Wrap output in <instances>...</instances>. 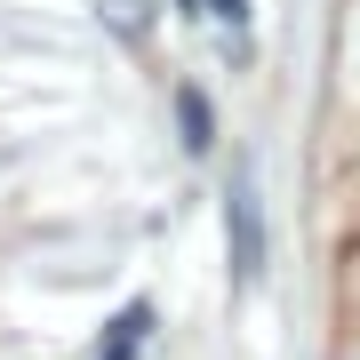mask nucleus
<instances>
[{
	"instance_id": "obj_1",
	"label": "nucleus",
	"mask_w": 360,
	"mask_h": 360,
	"mask_svg": "<svg viewBox=\"0 0 360 360\" xmlns=\"http://www.w3.org/2000/svg\"><path fill=\"white\" fill-rule=\"evenodd\" d=\"M224 224H232V281H257L264 272V217H257V176H248V160L232 168V184H224Z\"/></svg>"
},
{
	"instance_id": "obj_2",
	"label": "nucleus",
	"mask_w": 360,
	"mask_h": 360,
	"mask_svg": "<svg viewBox=\"0 0 360 360\" xmlns=\"http://www.w3.org/2000/svg\"><path fill=\"white\" fill-rule=\"evenodd\" d=\"M144 336H153V304L136 296V304H120V312H112V328H104L96 360H136V352H144Z\"/></svg>"
},
{
	"instance_id": "obj_3",
	"label": "nucleus",
	"mask_w": 360,
	"mask_h": 360,
	"mask_svg": "<svg viewBox=\"0 0 360 360\" xmlns=\"http://www.w3.org/2000/svg\"><path fill=\"white\" fill-rule=\"evenodd\" d=\"M176 129H184V153H208V144H217V112H208V96L193 80L176 89Z\"/></svg>"
},
{
	"instance_id": "obj_4",
	"label": "nucleus",
	"mask_w": 360,
	"mask_h": 360,
	"mask_svg": "<svg viewBox=\"0 0 360 360\" xmlns=\"http://www.w3.org/2000/svg\"><path fill=\"white\" fill-rule=\"evenodd\" d=\"M104 25H112L120 40H144L153 32V0H104Z\"/></svg>"
},
{
	"instance_id": "obj_5",
	"label": "nucleus",
	"mask_w": 360,
	"mask_h": 360,
	"mask_svg": "<svg viewBox=\"0 0 360 360\" xmlns=\"http://www.w3.org/2000/svg\"><path fill=\"white\" fill-rule=\"evenodd\" d=\"M184 8H193V16H217V25H232V32H240L248 0H184Z\"/></svg>"
}]
</instances>
